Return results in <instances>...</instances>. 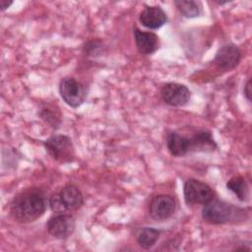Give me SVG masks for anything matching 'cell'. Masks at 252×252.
I'll return each instance as SVG.
<instances>
[{
  "label": "cell",
  "instance_id": "cell-7",
  "mask_svg": "<svg viewBox=\"0 0 252 252\" xmlns=\"http://www.w3.org/2000/svg\"><path fill=\"white\" fill-rule=\"evenodd\" d=\"M162 100L171 106L185 105L190 99V91L182 84L167 83L163 85L161 92Z\"/></svg>",
  "mask_w": 252,
  "mask_h": 252
},
{
  "label": "cell",
  "instance_id": "cell-10",
  "mask_svg": "<svg viewBox=\"0 0 252 252\" xmlns=\"http://www.w3.org/2000/svg\"><path fill=\"white\" fill-rule=\"evenodd\" d=\"M141 24L151 30H157L166 23V14L158 6H147L140 14Z\"/></svg>",
  "mask_w": 252,
  "mask_h": 252
},
{
  "label": "cell",
  "instance_id": "cell-15",
  "mask_svg": "<svg viewBox=\"0 0 252 252\" xmlns=\"http://www.w3.org/2000/svg\"><path fill=\"white\" fill-rule=\"evenodd\" d=\"M226 187L230 190L240 201L247 200L249 196V187L244 177L237 175L231 177L226 182Z\"/></svg>",
  "mask_w": 252,
  "mask_h": 252
},
{
  "label": "cell",
  "instance_id": "cell-18",
  "mask_svg": "<svg viewBox=\"0 0 252 252\" xmlns=\"http://www.w3.org/2000/svg\"><path fill=\"white\" fill-rule=\"evenodd\" d=\"M174 5L179 12L186 18H195L200 14L199 4L192 0H178L174 1Z\"/></svg>",
  "mask_w": 252,
  "mask_h": 252
},
{
  "label": "cell",
  "instance_id": "cell-9",
  "mask_svg": "<svg viewBox=\"0 0 252 252\" xmlns=\"http://www.w3.org/2000/svg\"><path fill=\"white\" fill-rule=\"evenodd\" d=\"M241 59V51L234 44H225L221 46L214 59L216 65L225 71L236 67Z\"/></svg>",
  "mask_w": 252,
  "mask_h": 252
},
{
  "label": "cell",
  "instance_id": "cell-5",
  "mask_svg": "<svg viewBox=\"0 0 252 252\" xmlns=\"http://www.w3.org/2000/svg\"><path fill=\"white\" fill-rule=\"evenodd\" d=\"M184 199L188 205L201 204L205 205L214 199L213 189L205 182L197 179H189L185 182Z\"/></svg>",
  "mask_w": 252,
  "mask_h": 252
},
{
  "label": "cell",
  "instance_id": "cell-20",
  "mask_svg": "<svg viewBox=\"0 0 252 252\" xmlns=\"http://www.w3.org/2000/svg\"><path fill=\"white\" fill-rule=\"evenodd\" d=\"M12 1H7V0H0V6H1V10L4 11L7 8H9L12 5Z\"/></svg>",
  "mask_w": 252,
  "mask_h": 252
},
{
  "label": "cell",
  "instance_id": "cell-3",
  "mask_svg": "<svg viewBox=\"0 0 252 252\" xmlns=\"http://www.w3.org/2000/svg\"><path fill=\"white\" fill-rule=\"evenodd\" d=\"M49 156L59 162H70L74 159L75 149L71 139L66 135H53L44 142Z\"/></svg>",
  "mask_w": 252,
  "mask_h": 252
},
{
  "label": "cell",
  "instance_id": "cell-1",
  "mask_svg": "<svg viewBox=\"0 0 252 252\" xmlns=\"http://www.w3.org/2000/svg\"><path fill=\"white\" fill-rule=\"evenodd\" d=\"M46 209L45 194L38 188L26 189L17 194L10 206L12 218L22 223L39 219Z\"/></svg>",
  "mask_w": 252,
  "mask_h": 252
},
{
  "label": "cell",
  "instance_id": "cell-4",
  "mask_svg": "<svg viewBox=\"0 0 252 252\" xmlns=\"http://www.w3.org/2000/svg\"><path fill=\"white\" fill-rule=\"evenodd\" d=\"M59 93L62 99L72 107L80 106L86 99L85 86L74 78H64L59 85Z\"/></svg>",
  "mask_w": 252,
  "mask_h": 252
},
{
  "label": "cell",
  "instance_id": "cell-11",
  "mask_svg": "<svg viewBox=\"0 0 252 252\" xmlns=\"http://www.w3.org/2000/svg\"><path fill=\"white\" fill-rule=\"evenodd\" d=\"M58 194L66 213L78 210L84 203L82 192L74 184L64 186Z\"/></svg>",
  "mask_w": 252,
  "mask_h": 252
},
{
  "label": "cell",
  "instance_id": "cell-6",
  "mask_svg": "<svg viewBox=\"0 0 252 252\" xmlns=\"http://www.w3.org/2000/svg\"><path fill=\"white\" fill-rule=\"evenodd\" d=\"M47 230L55 238L63 239L70 236L75 229V220L69 214H55L47 223Z\"/></svg>",
  "mask_w": 252,
  "mask_h": 252
},
{
  "label": "cell",
  "instance_id": "cell-2",
  "mask_svg": "<svg viewBox=\"0 0 252 252\" xmlns=\"http://www.w3.org/2000/svg\"><path fill=\"white\" fill-rule=\"evenodd\" d=\"M236 215V208L231 204L220 200L212 199L204 205L202 210L203 220L211 224H222L233 220Z\"/></svg>",
  "mask_w": 252,
  "mask_h": 252
},
{
  "label": "cell",
  "instance_id": "cell-13",
  "mask_svg": "<svg viewBox=\"0 0 252 252\" xmlns=\"http://www.w3.org/2000/svg\"><path fill=\"white\" fill-rule=\"evenodd\" d=\"M166 147L174 157H183L191 152L190 139L176 132H171L166 137Z\"/></svg>",
  "mask_w": 252,
  "mask_h": 252
},
{
  "label": "cell",
  "instance_id": "cell-8",
  "mask_svg": "<svg viewBox=\"0 0 252 252\" xmlns=\"http://www.w3.org/2000/svg\"><path fill=\"white\" fill-rule=\"evenodd\" d=\"M176 209L175 200L169 195H158L150 204V216L157 220L170 218Z\"/></svg>",
  "mask_w": 252,
  "mask_h": 252
},
{
  "label": "cell",
  "instance_id": "cell-12",
  "mask_svg": "<svg viewBox=\"0 0 252 252\" xmlns=\"http://www.w3.org/2000/svg\"><path fill=\"white\" fill-rule=\"evenodd\" d=\"M134 37L136 46L141 54L149 55L156 52L158 48V37L154 32L135 29Z\"/></svg>",
  "mask_w": 252,
  "mask_h": 252
},
{
  "label": "cell",
  "instance_id": "cell-19",
  "mask_svg": "<svg viewBox=\"0 0 252 252\" xmlns=\"http://www.w3.org/2000/svg\"><path fill=\"white\" fill-rule=\"evenodd\" d=\"M244 94L246 98L250 101L251 100V81L250 80L247 82V84L244 87Z\"/></svg>",
  "mask_w": 252,
  "mask_h": 252
},
{
  "label": "cell",
  "instance_id": "cell-14",
  "mask_svg": "<svg viewBox=\"0 0 252 252\" xmlns=\"http://www.w3.org/2000/svg\"><path fill=\"white\" fill-rule=\"evenodd\" d=\"M190 139L191 151H205V150H214L217 148L216 142L214 141L212 135L208 131L197 132Z\"/></svg>",
  "mask_w": 252,
  "mask_h": 252
},
{
  "label": "cell",
  "instance_id": "cell-17",
  "mask_svg": "<svg viewBox=\"0 0 252 252\" xmlns=\"http://www.w3.org/2000/svg\"><path fill=\"white\" fill-rule=\"evenodd\" d=\"M39 116L53 128H57L61 123V114L59 109L57 107L55 108V106L51 104L43 106L39 111Z\"/></svg>",
  "mask_w": 252,
  "mask_h": 252
},
{
  "label": "cell",
  "instance_id": "cell-16",
  "mask_svg": "<svg viewBox=\"0 0 252 252\" xmlns=\"http://www.w3.org/2000/svg\"><path fill=\"white\" fill-rule=\"evenodd\" d=\"M159 237V230L154 227H144L137 234V242L144 249L152 248Z\"/></svg>",
  "mask_w": 252,
  "mask_h": 252
}]
</instances>
